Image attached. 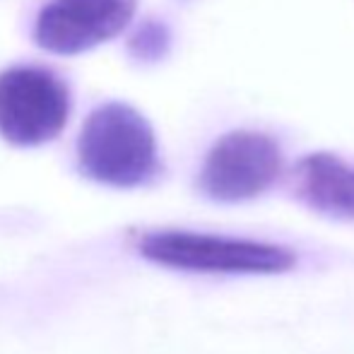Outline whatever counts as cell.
<instances>
[{
    "label": "cell",
    "instance_id": "5",
    "mask_svg": "<svg viewBox=\"0 0 354 354\" xmlns=\"http://www.w3.org/2000/svg\"><path fill=\"white\" fill-rule=\"evenodd\" d=\"M138 0H48L34 19V41L56 56L84 53L118 37Z\"/></svg>",
    "mask_w": 354,
    "mask_h": 354
},
{
    "label": "cell",
    "instance_id": "4",
    "mask_svg": "<svg viewBox=\"0 0 354 354\" xmlns=\"http://www.w3.org/2000/svg\"><path fill=\"white\" fill-rule=\"evenodd\" d=\"M282 174L280 145L258 131H234L210 147L198 188L214 203H243L266 193Z\"/></svg>",
    "mask_w": 354,
    "mask_h": 354
},
{
    "label": "cell",
    "instance_id": "7",
    "mask_svg": "<svg viewBox=\"0 0 354 354\" xmlns=\"http://www.w3.org/2000/svg\"><path fill=\"white\" fill-rule=\"evenodd\" d=\"M169 46H171V34H169L167 24L159 22V19H145L128 41L131 56L142 63L162 61L167 56Z\"/></svg>",
    "mask_w": 354,
    "mask_h": 354
},
{
    "label": "cell",
    "instance_id": "1",
    "mask_svg": "<svg viewBox=\"0 0 354 354\" xmlns=\"http://www.w3.org/2000/svg\"><path fill=\"white\" fill-rule=\"evenodd\" d=\"M77 164L87 178L113 188H136L159 171L152 126L140 111L121 102L94 109L77 140Z\"/></svg>",
    "mask_w": 354,
    "mask_h": 354
},
{
    "label": "cell",
    "instance_id": "2",
    "mask_svg": "<svg viewBox=\"0 0 354 354\" xmlns=\"http://www.w3.org/2000/svg\"><path fill=\"white\" fill-rule=\"evenodd\" d=\"M140 256L174 270L275 275L294 268L297 256L284 246L198 232H152L140 239Z\"/></svg>",
    "mask_w": 354,
    "mask_h": 354
},
{
    "label": "cell",
    "instance_id": "3",
    "mask_svg": "<svg viewBox=\"0 0 354 354\" xmlns=\"http://www.w3.org/2000/svg\"><path fill=\"white\" fill-rule=\"evenodd\" d=\"M71 92L53 73L15 66L0 73V136L17 147H37L63 133Z\"/></svg>",
    "mask_w": 354,
    "mask_h": 354
},
{
    "label": "cell",
    "instance_id": "6",
    "mask_svg": "<svg viewBox=\"0 0 354 354\" xmlns=\"http://www.w3.org/2000/svg\"><path fill=\"white\" fill-rule=\"evenodd\" d=\"M297 201L321 214L354 219V167L328 152L306 154L292 169Z\"/></svg>",
    "mask_w": 354,
    "mask_h": 354
}]
</instances>
